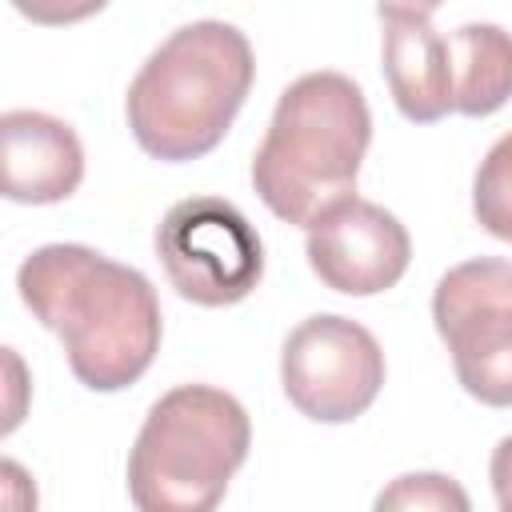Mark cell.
<instances>
[{"instance_id":"1","label":"cell","mask_w":512,"mask_h":512,"mask_svg":"<svg viewBox=\"0 0 512 512\" xmlns=\"http://www.w3.org/2000/svg\"><path fill=\"white\" fill-rule=\"evenodd\" d=\"M16 288L24 308L64 340L68 368L84 388L120 392L152 368L164 320L140 268L88 244H44L20 264Z\"/></svg>"},{"instance_id":"2","label":"cell","mask_w":512,"mask_h":512,"mask_svg":"<svg viewBox=\"0 0 512 512\" xmlns=\"http://www.w3.org/2000/svg\"><path fill=\"white\" fill-rule=\"evenodd\" d=\"M252 80V44L236 24H184L140 64L136 80L128 84V128L152 160H200L232 128Z\"/></svg>"},{"instance_id":"3","label":"cell","mask_w":512,"mask_h":512,"mask_svg":"<svg viewBox=\"0 0 512 512\" xmlns=\"http://www.w3.org/2000/svg\"><path fill=\"white\" fill-rule=\"evenodd\" d=\"M372 140V112L344 72L292 80L252 156V188L284 224H312L328 204L356 192Z\"/></svg>"},{"instance_id":"4","label":"cell","mask_w":512,"mask_h":512,"mask_svg":"<svg viewBox=\"0 0 512 512\" xmlns=\"http://www.w3.org/2000/svg\"><path fill=\"white\" fill-rule=\"evenodd\" d=\"M244 404L212 384L164 392L128 452V500L140 512H212L248 460Z\"/></svg>"},{"instance_id":"5","label":"cell","mask_w":512,"mask_h":512,"mask_svg":"<svg viewBox=\"0 0 512 512\" xmlns=\"http://www.w3.org/2000/svg\"><path fill=\"white\" fill-rule=\"evenodd\" d=\"M432 320L460 388L488 408H512V260L480 256L448 268L432 292Z\"/></svg>"},{"instance_id":"6","label":"cell","mask_w":512,"mask_h":512,"mask_svg":"<svg viewBox=\"0 0 512 512\" xmlns=\"http://www.w3.org/2000/svg\"><path fill=\"white\" fill-rule=\"evenodd\" d=\"M156 256L168 284L200 308L240 304L264 276V244L256 228L220 196L176 200L156 228Z\"/></svg>"},{"instance_id":"7","label":"cell","mask_w":512,"mask_h":512,"mask_svg":"<svg viewBox=\"0 0 512 512\" xmlns=\"http://www.w3.org/2000/svg\"><path fill=\"white\" fill-rule=\"evenodd\" d=\"M280 384L300 416L316 424H348L380 396L384 352L364 324L320 312L288 332L280 352Z\"/></svg>"},{"instance_id":"8","label":"cell","mask_w":512,"mask_h":512,"mask_svg":"<svg viewBox=\"0 0 512 512\" xmlns=\"http://www.w3.org/2000/svg\"><path fill=\"white\" fill-rule=\"evenodd\" d=\"M304 252L324 288L340 296H376L396 288L408 272L412 240L388 208L352 192L308 224Z\"/></svg>"},{"instance_id":"9","label":"cell","mask_w":512,"mask_h":512,"mask_svg":"<svg viewBox=\"0 0 512 512\" xmlns=\"http://www.w3.org/2000/svg\"><path fill=\"white\" fill-rule=\"evenodd\" d=\"M4 140V196L12 204H60L84 180L80 136L32 108H12L0 116Z\"/></svg>"},{"instance_id":"10","label":"cell","mask_w":512,"mask_h":512,"mask_svg":"<svg viewBox=\"0 0 512 512\" xmlns=\"http://www.w3.org/2000/svg\"><path fill=\"white\" fill-rule=\"evenodd\" d=\"M384 80L404 120L436 124L456 112L448 36L428 16H384Z\"/></svg>"},{"instance_id":"11","label":"cell","mask_w":512,"mask_h":512,"mask_svg":"<svg viewBox=\"0 0 512 512\" xmlns=\"http://www.w3.org/2000/svg\"><path fill=\"white\" fill-rule=\"evenodd\" d=\"M448 56L460 116H492L512 100V36L500 24H460L448 32Z\"/></svg>"},{"instance_id":"12","label":"cell","mask_w":512,"mask_h":512,"mask_svg":"<svg viewBox=\"0 0 512 512\" xmlns=\"http://www.w3.org/2000/svg\"><path fill=\"white\" fill-rule=\"evenodd\" d=\"M472 212L484 232L512 244V132L500 136L480 160L472 180Z\"/></svg>"},{"instance_id":"13","label":"cell","mask_w":512,"mask_h":512,"mask_svg":"<svg viewBox=\"0 0 512 512\" xmlns=\"http://www.w3.org/2000/svg\"><path fill=\"white\" fill-rule=\"evenodd\" d=\"M376 508H404V512H468L472 500L468 492L452 480V476H440V472H408L400 480H392L380 496H376Z\"/></svg>"},{"instance_id":"14","label":"cell","mask_w":512,"mask_h":512,"mask_svg":"<svg viewBox=\"0 0 512 512\" xmlns=\"http://www.w3.org/2000/svg\"><path fill=\"white\" fill-rule=\"evenodd\" d=\"M108 0H12V8L32 20V24H44V28H60V24H76V20H88L104 8Z\"/></svg>"},{"instance_id":"15","label":"cell","mask_w":512,"mask_h":512,"mask_svg":"<svg viewBox=\"0 0 512 512\" xmlns=\"http://www.w3.org/2000/svg\"><path fill=\"white\" fill-rule=\"evenodd\" d=\"M488 480H492V492H496L500 512H512V436H504V440L492 448Z\"/></svg>"},{"instance_id":"16","label":"cell","mask_w":512,"mask_h":512,"mask_svg":"<svg viewBox=\"0 0 512 512\" xmlns=\"http://www.w3.org/2000/svg\"><path fill=\"white\" fill-rule=\"evenodd\" d=\"M380 16H432L444 0H376Z\"/></svg>"}]
</instances>
